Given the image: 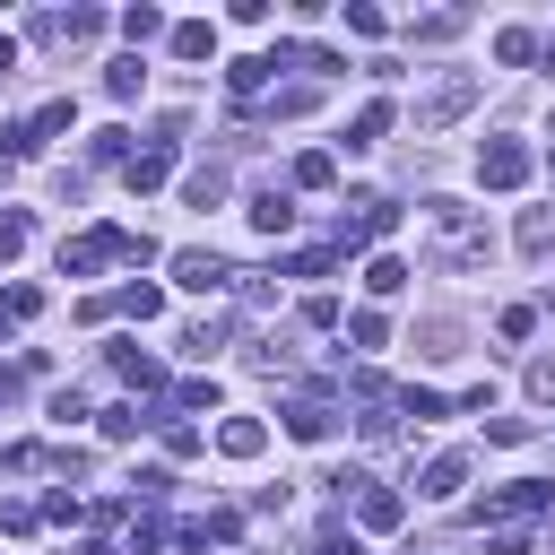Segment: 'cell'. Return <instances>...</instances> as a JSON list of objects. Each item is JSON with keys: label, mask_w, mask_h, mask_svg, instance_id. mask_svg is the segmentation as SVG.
Returning a JSON list of instances; mask_svg holds the SVG:
<instances>
[{"label": "cell", "mask_w": 555, "mask_h": 555, "mask_svg": "<svg viewBox=\"0 0 555 555\" xmlns=\"http://www.w3.org/2000/svg\"><path fill=\"white\" fill-rule=\"evenodd\" d=\"M173 286H191V295H217V286H234V269H225L217 251H173Z\"/></svg>", "instance_id": "6"}, {"label": "cell", "mask_w": 555, "mask_h": 555, "mask_svg": "<svg viewBox=\"0 0 555 555\" xmlns=\"http://www.w3.org/2000/svg\"><path fill=\"white\" fill-rule=\"evenodd\" d=\"M165 538H173V529H165V520H156V512H147V520H139V529H130V555H156V546H165Z\"/></svg>", "instance_id": "37"}, {"label": "cell", "mask_w": 555, "mask_h": 555, "mask_svg": "<svg viewBox=\"0 0 555 555\" xmlns=\"http://www.w3.org/2000/svg\"><path fill=\"white\" fill-rule=\"evenodd\" d=\"M399 416H416V425H442V416H451V399H442V390H416V382H408V390H399Z\"/></svg>", "instance_id": "25"}, {"label": "cell", "mask_w": 555, "mask_h": 555, "mask_svg": "<svg viewBox=\"0 0 555 555\" xmlns=\"http://www.w3.org/2000/svg\"><path fill=\"white\" fill-rule=\"evenodd\" d=\"M182 199H191V208H217V199H225V165H199V173H182Z\"/></svg>", "instance_id": "23"}, {"label": "cell", "mask_w": 555, "mask_h": 555, "mask_svg": "<svg viewBox=\"0 0 555 555\" xmlns=\"http://www.w3.org/2000/svg\"><path fill=\"white\" fill-rule=\"evenodd\" d=\"M468 104H477V69H451V78H434V87L416 95V130H451Z\"/></svg>", "instance_id": "3"}, {"label": "cell", "mask_w": 555, "mask_h": 555, "mask_svg": "<svg viewBox=\"0 0 555 555\" xmlns=\"http://www.w3.org/2000/svg\"><path fill=\"white\" fill-rule=\"evenodd\" d=\"M520 251H529V260H546V251H555V217H546V208H529V217H520Z\"/></svg>", "instance_id": "28"}, {"label": "cell", "mask_w": 555, "mask_h": 555, "mask_svg": "<svg viewBox=\"0 0 555 555\" xmlns=\"http://www.w3.org/2000/svg\"><path fill=\"white\" fill-rule=\"evenodd\" d=\"M9 69H17V43H9V35H0V78H9Z\"/></svg>", "instance_id": "42"}, {"label": "cell", "mask_w": 555, "mask_h": 555, "mask_svg": "<svg viewBox=\"0 0 555 555\" xmlns=\"http://www.w3.org/2000/svg\"><path fill=\"white\" fill-rule=\"evenodd\" d=\"M260 87H269V52H251V61H225V95H234V104H251Z\"/></svg>", "instance_id": "15"}, {"label": "cell", "mask_w": 555, "mask_h": 555, "mask_svg": "<svg viewBox=\"0 0 555 555\" xmlns=\"http://www.w3.org/2000/svg\"><path fill=\"white\" fill-rule=\"evenodd\" d=\"M494 234H486V208H460V199H425V225H416V260L442 269V278H468L486 269Z\"/></svg>", "instance_id": "1"}, {"label": "cell", "mask_w": 555, "mask_h": 555, "mask_svg": "<svg viewBox=\"0 0 555 555\" xmlns=\"http://www.w3.org/2000/svg\"><path fill=\"white\" fill-rule=\"evenodd\" d=\"M494 61H503V69L538 61V35H529V26H503V35H494Z\"/></svg>", "instance_id": "27"}, {"label": "cell", "mask_w": 555, "mask_h": 555, "mask_svg": "<svg viewBox=\"0 0 555 555\" xmlns=\"http://www.w3.org/2000/svg\"><path fill=\"white\" fill-rule=\"evenodd\" d=\"M78 555H121V546H104V538H87V546H78Z\"/></svg>", "instance_id": "44"}, {"label": "cell", "mask_w": 555, "mask_h": 555, "mask_svg": "<svg viewBox=\"0 0 555 555\" xmlns=\"http://www.w3.org/2000/svg\"><path fill=\"white\" fill-rule=\"evenodd\" d=\"M494 330H503V338H529V330H538V304H512V312H503Z\"/></svg>", "instance_id": "38"}, {"label": "cell", "mask_w": 555, "mask_h": 555, "mask_svg": "<svg viewBox=\"0 0 555 555\" xmlns=\"http://www.w3.org/2000/svg\"><path fill=\"white\" fill-rule=\"evenodd\" d=\"M251 225H260V234H286V225H295V191H286V182L251 191Z\"/></svg>", "instance_id": "12"}, {"label": "cell", "mask_w": 555, "mask_h": 555, "mask_svg": "<svg viewBox=\"0 0 555 555\" xmlns=\"http://www.w3.org/2000/svg\"><path fill=\"white\" fill-rule=\"evenodd\" d=\"M26 234H35V225H26L17 208H0V260H17V251H26Z\"/></svg>", "instance_id": "33"}, {"label": "cell", "mask_w": 555, "mask_h": 555, "mask_svg": "<svg viewBox=\"0 0 555 555\" xmlns=\"http://www.w3.org/2000/svg\"><path fill=\"white\" fill-rule=\"evenodd\" d=\"M529 399H546V408H555V364H529Z\"/></svg>", "instance_id": "40"}, {"label": "cell", "mask_w": 555, "mask_h": 555, "mask_svg": "<svg viewBox=\"0 0 555 555\" xmlns=\"http://www.w3.org/2000/svg\"><path fill=\"white\" fill-rule=\"evenodd\" d=\"M390 225H399V208H390V199H356V225H338V251H347V243H382Z\"/></svg>", "instance_id": "11"}, {"label": "cell", "mask_w": 555, "mask_h": 555, "mask_svg": "<svg viewBox=\"0 0 555 555\" xmlns=\"http://www.w3.org/2000/svg\"><path fill=\"white\" fill-rule=\"evenodd\" d=\"M104 260H156L147 234L130 225H87V234H61V278H95Z\"/></svg>", "instance_id": "2"}, {"label": "cell", "mask_w": 555, "mask_h": 555, "mask_svg": "<svg viewBox=\"0 0 555 555\" xmlns=\"http://www.w3.org/2000/svg\"><path fill=\"white\" fill-rule=\"evenodd\" d=\"M364 286H373V295H399V286H408V260H399V251H373V260H364Z\"/></svg>", "instance_id": "24"}, {"label": "cell", "mask_w": 555, "mask_h": 555, "mask_svg": "<svg viewBox=\"0 0 555 555\" xmlns=\"http://www.w3.org/2000/svg\"><path fill=\"white\" fill-rule=\"evenodd\" d=\"M121 35H130V43H156V35H173V26H165V9L139 0V9H121Z\"/></svg>", "instance_id": "26"}, {"label": "cell", "mask_w": 555, "mask_h": 555, "mask_svg": "<svg viewBox=\"0 0 555 555\" xmlns=\"http://www.w3.org/2000/svg\"><path fill=\"white\" fill-rule=\"evenodd\" d=\"M147 425H156V408H139V399L104 408V442H130V434H147Z\"/></svg>", "instance_id": "21"}, {"label": "cell", "mask_w": 555, "mask_h": 555, "mask_svg": "<svg viewBox=\"0 0 555 555\" xmlns=\"http://www.w3.org/2000/svg\"><path fill=\"white\" fill-rule=\"evenodd\" d=\"M494 555H529V529H494Z\"/></svg>", "instance_id": "41"}, {"label": "cell", "mask_w": 555, "mask_h": 555, "mask_svg": "<svg viewBox=\"0 0 555 555\" xmlns=\"http://www.w3.org/2000/svg\"><path fill=\"white\" fill-rule=\"evenodd\" d=\"M95 26H104L95 9H43V17H35V35H43V43H87Z\"/></svg>", "instance_id": "9"}, {"label": "cell", "mask_w": 555, "mask_h": 555, "mask_svg": "<svg viewBox=\"0 0 555 555\" xmlns=\"http://www.w3.org/2000/svg\"><path fill=\"white\" fill-rule=\"evenodd\" d=\"M390 121H399V113H390V95H373V104H364V113L347 121V147H373V139L390 130Z\"/></svg>", "instance_id": "18"}, {"label": "cell", "mask_w": 555, "mask_h": 555, "mask_svg": "<svg viewBox=\"0 0 555 555\" xmlns=\"http://www.w3.org/2000/svg\"><path fill=\"white\" fill-rule=\"evenodd\" d=\"M356 512H364V529H399V512H408V503H399L390 486H364V494H356Z\"/></svg>", "instance_id": "22"}, {"label": "cell", "mask_w": 555, "mask_h": 555, "mask_svg": "<svg viewBox=\"0 0 555 555\" xmlns=\"http://www.w3.org/2000/svg\"><path fill=\"white\" fill-rule=\"evenodd\" d=\"M130 494H139V503H165V494H173V477H165V468H139V477H130Z\"/></svg>", "instance_id": "36"}, {"label": "cell", "mask_w": 555, "mask_h": 555, "mask_svg": "<svg viewBox=\"0 0 555 555\" xmlns=\"http://www.w3.org/2000/svg\"><path fill=\"white\" fill-rule=\"evenodd\" d=\"M165 173H173V147H165V139H156V147H139V156L121 165V182H130V199H147V191H156Z\"/></svg>", "instance_id": "10"}, {"label": "cell", "mask_w": 555, "mask_h": 555, "mask_svg": "<svg viewBox=\"0 0 555 555\" xmlns=\"http://www.w3.org/2000/svg\"><path fill=\"white\" fill-rule=\"evenodd\" d=\"M0 468H9V477H26V468H43V442H9V451H0Z\"/></svg>", "instance_id": "35"}, {"label": "cell", "mask_w": 555, "mask_h": 555, "mask_svg": "<svg viewBox=\"0 0 555 555\" xmlns=\"http://www.w3.org/2000/svg\"><path fill=\"white\" fill-rule=\"evenodd\" d=\"M330 425H338V416H330L321 399H295V408H286V434H295V442H330Z\"/></svg>", "instance_id": "16"}, {"label": "cell", "mask_w": 555, "mask_h": 555, "mask_svg": "<svg viewBox=\"0 0 555 555\" xmlns=\"http://www.w3.org/2000/svg\"><path fill=\"white\" fill-rule=\"evenodd\" d=\"M139 87H147V61H139V52H121V61L104 69V95H113V104H130Z\"/></svg>", "instance_id": "17"}, {"label": "cell", "mask_w": 555, "mask_h": 555, "mask_svg": "<svg viewBox=\"0 0 555 555\" xmlns=\"http://www.w3.org/2000/svg\"><path fill=\"white\" fill-rule=\"evenodd\" d=\"M460 486H468V451H434V460H425V477H416V494H425V503H451Z\"/></svg>", "instance_id": "7"}, {"label": "cell", "mask_w": 555, "mask_h": 555, "mask_svg": "<svg viewBox=\"0 0 555 555\" xmlns=\"http://www.w3.org/2000/svg\"><path fill=\"white\" fill-rule=\"evenodd\" d=\"M156 434H165V451H173V460H191V451H199V425H182L173 408H156Z\"/></svg>", "instance_id": "29"}, {"label": "cell", "mask_w": 555, "mask_h": 555, "mask_svg": "<svg viewBox=\"0 0 555 555\" xmlns=\"http://www.w3.org/2000/svg\"><path fill=\"white\" fill-rule=\"evenodd\" d=\"M9 330H17V312H9V295H0V338H9Z\"/></svg>", "instance_id": "43"}, {"label": "cell", "mask_w": 555, "mask_h": 555, "mask_svg": "<svg viewBox=\"0 0 555 555\" xmlns=\"http://www.w3.org/2000/svg\"><path fill=\"white\" fill-rule=\"evenodd\" d=\"M78 512H87V503H78L69 486H52V494H43V520H78Z\"/></svg>", "instance_id": "39"}, {"label": "cell", "mask_w": 555, "mask_h": 555, "mask_svg": "<svg viewBox=\"0 0 555 555\" xmlns=\"http://www.w3.org/2000/svg\"><path fill=\"white\" fill-rule=\"evenodd\" d=\"M35 520H43V503H17V494H0V529H9V538H26Z\"/></svg>", "instance_id": "31"}, {"label": "cell", "mask_w": 555, "mask_h": 555, "mask_svg": "<svg viewBox=\"0 0 555 555\" xmlns=\"http://www.w3.org/2000/svg\"><path fill=\"white\" fill-rule=\"evenodd\" d=\"M260 442H269L260 416H225V425H217V451H225V460H260Z\"/></svg>", "instance_id": "13"}, {"label": "cell", "mask_w": 555, "mask_h": 555, "mask_svg": "<svg viewBox=\"0 0 555 555\" xmlns=\"http://www.w3.org/2000/svg\"><path fill=\"white\" fill-rule=\"evenodd\" d=\"M477 182H486V191H520V182H529V147H520V139H486V147H477Z\"/></svg>", "instance_id": "4"}, {"label": "cell", "mask_w": 555, "mask_h": 555, "mask_svg": "<svg viewBox=\"0 0 555 555\" xmlns=\"http://www.w3.org/2000/svg\"><path fill=\"white\" fill-rule=\"evenodd\" d=\"M468 26V9H434V17H416V43H451Z\"/></svg>", "instance_id": "30"}, {"label": "cell", "mask_w": 555, "mask_h": 555, "mask_svg": "<svg viewBox=\"0 0 555 555\" xmlns=\"http://www.w3.org/2000/svg\"><path fill=\"white\" fill-rule=\"evenodd\" d=\"M546 503H555V486H546V477H512V486H494V494H486V512H477V520H529V512H546Z\"/></svg>", "instance_id": "5"}, {"label": "cell", "mask_w": 555, "mask_h": 555, "mask_svg": "<svg viewBox=\"0 0 555 555\" xmlns=\"http://www.w3.org/2000/svg\"><path fill=\"white\" fill-rule=\"evenodd\" d=\"M330 182H338V156L330 147H304L295 156V191H330Z\"/></svg>", "instance_id": "19"}, {"label": "cell", "mask_w": 555, "mask_h": 555, "mask_svg": "<svg viewBox=\"0 0 555 555\" xmlns=\"http://www.w3.org/2000/svg\"><path fill=\"white\" fill-rule=\"evenodd\" d=\"M538 52H546V61H555V35H546V43H538Z\"/></svg>", "instance_id": "45"}, {"label": "cell", "mask_w": 555, "mask_h": 555, "mask_svg": "<svg viewBox=\"0 0 555 555\" xmlns=\"http://www.w3.org/2000/svg\"><path fill=\"white\" fill-rule=\"evenodd\" d=\"M347 338H356V347H382V338H390V321H382V312H356V321H347Z\"/></svg>", "instance_id": "34"}, {"label": "cell", "mask_w": 555, "mask_h": 555, "mask_svg": "<svg viewBox=\"0 0 555 555\" xmlns=\"http://www.w3.org/2000/svg\"><path fill=\"white\" fill-rule=\"evenodd\" d=\"M113 373H121L130 390H165V364H156L139 338H113Z\"/></svg>", "instance_id": "8"}, {"label": "cell", "mask_w": 555, "mask_h": 555, "mask_svg": "<svg viewBox=\"0 0 555 555\" xmlns=\"http://www.w3.org/2000/svg\"><path fill=\"white\" fill-rule=\"evenodd\" d=\"M165 43H173V61H208V52H217V26H208V17H182Z\"/></svg>", "instance_id": "14"}, {"label": "cell", "mask_w": 555, "mask_h": 555, "mask_svg": "<svg viewBox=\"0 0 555 555\" xmlns=\"http://www.w3.org/2000/svg\"><path fill=\"white\" fill-rule=\"evenodd\" d=\"M113 312H130V321H156V312H165V286H147V278H130V286L113 295Z\"/></svg>", "instance_id": "20"}, {"label": "cell", "mask_w": 555, "mask_h": 555, "mask_svg": "<svg viewBox=\"0 0 555 555\" xmlns=\"http://www.w3.org/2000/svg\"><path fill=\"white\" fill-rule=\"evenodd\" d=\"M217 338H225V321H191L182 330V356H217Z\"/></svg>", "instance_id": "32"}]
</instances>
